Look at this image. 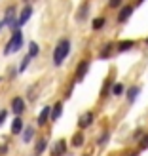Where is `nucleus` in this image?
Masks as SVG:
<instances>
[{"instance_id":"f3484780","label":"nucleus","mask_w":148,"mask_h":156,"mask_svg":"<svg viewBox=\"0 0 148 156\" xmlns=\"http://www.w3.org/2000/svg\"><path fill=\"white\" fill-rule=\"evenodd\" d=\"M61 112H63V103H55L51 107V120H57L61 116Z\"/></svg>"},{"instance_id":"0eeeda50","label":"nucleus","mask_w":148,"mask_h":156,"mask_svg":"<svg viewBox=\"0 0 148 156\" xmlns=\"http://www.w3.org/2000/svg\"><path fill=\"white\" fill-rule=\"evenodd\" d=\"M88 71H89V61H80V65H78V69H76V74H74L76 82L84 80V76L88 74Z\"/></svg>"},{"instance_id":"20e7f679","label":"nucleus","mask_w":148,"mask_h":156,"mask_svg":"<svg viewBox=\"0 0 148 156\" xmlns=\"http://www.w3.org/2000/svg\"><path fill=\"white\" fill-rule=\"evenodd\" d=\"M2 23H4V25H8V27H12L13 30L19 29L17 17H15V8H8V10H6V17L2 19Z\"/></svg>"},{"instance_id":"9b49d317","label":"nucleus","mask_w":148,"mask_h":156,"mask_svg":"<svg viewBox=\"0 0 148 156\" xmlns=\"http://www.w3.org/2000/svg\"><path fill=\"white\" fill-rule=\"evenodd\" d=\"M139 93H141V88H139V86H131V88L126 91L127 103H135V101H137V97H139Z\"/></svg>"},{"instance_id":"7c9ffc66","label":"nucleus","mask_w":148,"mask_h":156,"mask_svg":"<svg viewBox=\"0 0 148 156\" xmlns=\"http://www.w3.org/2000/svg\"><path fill=\"white\" fill-rule=\"evenodd\" d=\"M144 42H146V46H148V38H146V40H144Z\"/></svg>"},{"instance_id":"393cba45","label":"nucleus","mask_w":148,"mask_h":156,"mask_svg":"<svg viewBox=\"0 0 148 156\" xmlns=\"http://www.w3.org/2000/svg\"><path fill=\"white\" fill-rule=\"evenodd\" d=\"M29 61H30V55H27L25 59H23V61H21V67H19V73H23V71H25V69L29 67Z\"/></svg>"},{"instance_id":"dca6fc26","label":"nucleus","mask_w":148,"mask_h":156,"mask_svg":"<svg viewBox=\"0 0 148 156\" xmlns=\"http://www.w3.org/2000/svg\"><path fill=\"white\" fill-rule=\"evenodd\" d=\"M123 93H126L123 84H122V82H114V86H112V95H114V97H120V95H123Z\"/></svg>"},{"instance_id":"f03ea898","label":"nucleus","mask_w":148,"mask_h":156,"mask_svg":"<svg viewBox=\"0 0 148 156\" xmlns=\"http://www.w3.org/2000/svg\"><path fill=\"white\" fill-rule=\"evenodd\" d=\"M23 46V33L17 29V30H13V34H12V38L8 40V44H6V48H4V55H12V53H15V51H19V48Z\"/></svg>"},{"instance_id":"2f4dec72","label":"nucleus","mask_w":148,"mask_h":156,"mask_svg":"<svg viewBox=\"0 0 148 156\" xmlns=\"http://www.w3.org/2000/svg\"><path fill=\"white\" fill-rule=\"evenodd\" d=\"M84 156H88V154H84Z\"/></svg>"},{"instance_id":"7ed1b4c3","label":"nucleus","mask_w":148,"mask_h":156,"mask_svg":"<svg viewBox=\"0 0 148 156\" xmlns=\"http://www.w3.org/2000/svg\"><path fill=\"white\" fill-rule=\"evenodd\" d=\"M133 12H135V6H133V4L122 6L120 12H118V17H116V21H118V23H126V21H129V17L133 15Z\"/></svg>"},{"instance_id":"39448f33","label":"nucleus","mask_w":148,"mask_h":156,"mask_svg":"<svg viewBox=\"0 0 148 156\" xmlns=\"http://www.w3.org/2000/svg\"><path fill=\"white\" fill-rule=\"evenodd\" d=\"M93 120H95V114H93L91 111H88V112H84L80 118H78V126H80V129H85V128H89L93 124Z\"/></svg>"},{"instance_id":"a878e982","label":"nucleus","mask_w":148,"mask_h":156,"mask_svg":"<svg viewBox=\"0 0 148 156\" xmlns=\"http://www.w3.org/2000/svg\"><path fill=\"white\" fill-rule=\"evenodd\" d=\"M108 137H110V133H108V131H105V133L99 137V141H97V143H99V145H105V143L108 141Z\"/></svg>"},{"instance_id":"ddd939ff","label":"nucleus","mask_w":148,"mask_h":156,"mask_svg":"<svg viewBox=\"0 0 148 156\" xmlns=\"http://www.w3.org/2000/svg\"><path fill=\"white\" fill-rule=\"evenodd\" d=\"M88 13H89V4L84 2V4L80 6V10H78V13H76V19H78V21H84L85 17H88Z\"/></svg>"},{"instance_id":"6ab92c4d","label":"nucleus","mask_w":148,"mask_h":156,"mask_svg":"<svg viewBox=\"0 0 148 156\" xmlns=\"http://www.w3.org/2000/svg\"><path fill=\"white\" fill-rule=\"evenodd\" d=\"M105 25H106V17H95V19H93V23H91L93 30H101Z\"/></svg>"},{"instance_id":"cd10ccee","label":"nucleus","mask_w":148,"mask_h":156,"mask_svg":"<svg viewBox=\"0 0 148 156\" xmlns=\"http://www.w3.org/2000/svg\"><path fill=\"white\" fill-rule=\"evenodd\" d=\"M6 151H8V147H6V145H4V147H0V156H2Z\"/></svg>"},{"instance_id":"1a4fd4ad","label":"nucleus","mask_w":148,"mask_h":156,"mask_svg":"<svg viewBox=\"0 0 148 156\" xmlns=\"http://www.w3.org/2000/svg\"><path fill=\"white\" fill-rule=\"evenodd\" d=\"M65 152H67V143H65V139H59V141L53 145L51 154H53V156H63Z\"/></svg>"},{"instance_id":"f257e3e1","label":"nucleus","mask_w":148,"mask_h":156,"mask_svg":"<svg viewBox=\"0 0 148 156\" xmlns=\"http://www.w3.org/2000/svg\"><path fill=\"white\" fill-rule=\"evenodd\" d=\"M68 53H71V40L68 38H61L55 46V50H53V65L59 67L68 57Z\"/></svg>"},{"instance_id":"412c9836","label":"nucleus","mask_w":148,"mask_h":156,"mask_svg":"<svg viewBox=\"0 0 148 156\" xmlns=\"http://www.w3.org/2000/svg\"><path fill=\"white\" fill-rule=\"evenodd\" d=\"M84 133L82 131H78V133H74V137H72V145L74 147H80V145H84Z\"/></svg>"},{"instance_id":"5701e85b","label":"nucleus","mask_w":148,"mask_h":156,"mask_svg":"<svg viewBox=\"0 0 148 156\" xmlns=\"http://www.w3.org/2000/svg\"><path fill=\"white\" fill-rule=\"evenodd\" d=\"M33 135H34V128H27V129H25V133H23V141L29 143L30 139H33Z\"/></svg>"},{"instance_id":"6e6552de","label":"nucleus","mask_w":148,"mask_h":156,"mask_svg":"<svg viewBox=\"0 0 148 156\" xmlns=\"http://www.w3.org/2000/svg\"><path fill=\"white\" fill-rule=\"evenodd\" d=\"M30 15H33V8H30V6H25V8L21 10L19 17H17V25H19V27H23V25H25V23L30 19Z\"/></svg>"},{"instance_id":"9d476101","label":"nucleus","mask_w":148,"mask_h":156,"mask_svg":"<svg viewBox=\"0 0 148 156\" xmlns=\"http://www.w3.org/2000/svg\"><path fill=\"white\" fill-rule=\"evenodd\" d=\"M12 111H13L15 114H21L23 111H25V99L13 97V99H12Z\"/></svg>"},{"instance_id":"2eb2a0df","label":"nucleus","mask_w":148,"mask_h":156,"mask_svg":"<svg viewBox=\"0 0 148 156\" xmlns=\"http://www.w3.org/2000/svg\"><path fill=\"white\" fill-rule=\"evenodd\" d=\"M21 131H23V120L17 116V118L12 122V133H13V135H17V133H21Z\"/></svg>"},{"instance_id":"f8f14e48","label":"nucleus","mask_w":148,"mask_h":156,"mask_svg":"<svg viewBox=\"0 0 148 156\" xmlns=\"http://www.w3.org/2000/svg\"><path fill=\"white\" fill-rule=\"evenodd\" d=\"M50 116H51V107H44V108H42V112L38 114V126H44L46 120H48Z\"/></svg>"},{"instance_id":"423d86ee","label":"nucleus","mask_w":148,"mask_h":156,"mask_svg":"<svg viewBox=\"0 0 148 156\" xmlns=\"http://www.w3.org/2000/svg\"><path fill=\"white\" fill-rule=\"evenodd\" d=\"M137 46V40H120L118 44H116V51L118 53H123V51H129V50H133Z\"/></svg>"},{"instance_id":"c85d7f7f","label":"nucleus","mask_w":148,"mask_h":156,"mask_svg":"<svg viewBox=\"0 0 148 156\" xmlns=\"http://www.w3.org/2000/svg\"><path fill=\"white\" fill-rule=\"evenodd\" d=\"M144 2V0H137V4H143Z\"/></svg>"},{"instance_id":"4468645a","label":"nucleus","mask_w":148,"mask_h":156,"mask_svg":"<svg viewBox=\"0 0 148 156\" xmlns=\"http://www.w3.org/2000/svg\"><path fill=\"white\" fill-rule=\"evenodd\" d=\"M114 50H116V46H114V44H105V48L101 50L99 57H101V59H108V57L112 55V51H114Z\"/></svg>"},{"instance_id":"a211bd4d","label":"nucleus","mask_w":148,"mask_h":156,"mask_svg":"<svg viewBox=\"0 0 148 156\" xmlns=\"http://www.w3.org/2000/svg\"><path fill=\"white\" fill-rule=\"evenodd\" d=\"M46 147H48V141H46V139H38V143H36V147H34V154L40 156V154L46 151Z\"/></svg>"},{"instance_id":"b1692460","label":"nucleus","mask_w":148,"mask_h":156,"mask_svg":"<svg viewBox=\"0 0 148 156\" xmlns=\"http://www.w3.org/2000/svg\"><path fill=\"white\" fill-rule=\"evenodd\" d=\"M123 0H108V8L110 10H118V8H122Z\"/></svg>"},{"instance_id":"aec40b11","label":"nucleus","mask_w":148,"mask_h":156,"mask_svg":"<svg viewBox=\"0 0 148 156\" xmlns=\"http://www.w3.org/2000/svg\"><path fill=\"white\" fill-rule=\"evenodd\" d=\"M137 145H139V152H141V151H148V131L137 141Z\"/></svg>"},{"instance_id":"c756f323","label":"nucleus","mask_w":148,"mask_h":156,"mask_svg":"<svg viewBox=\"0 0 148 156\" xmlns=\"http://www.w3.org/2000/svg\"><path fill=\"white\" fill-rule=\"evenodd\" d=\"M2 27H4V23H2V21H0V29H2Z\"/></svg>"},{"instance_id":"bb28decb","label":"nucleus","mask_w":148,"mask_h":156,"mask_svg":"<svg viewBox=\"0 0 148 156\" xmlns=\"http://www.w3.org/2000/svg\"><path fill=\"white\" fill-rule=\"evenodd\" d=\"M6 118H8V112H6V111H0V126L6 122Z\"/></svg>"},{"instance_id":"4be33fe9","label":"nucleus","mask_w":148,"mask_h":156,"mask_svg":"<svg viewBox=\"0 0 148 156\" xmlns=\"http://www.w3.org/2000/svg\"><path fill=\"white\" fill-rule=\"evenodd\" d=\"M38 53H40L38 44H36V42H30V44H29V55H30V57H36Z\"/></svg>"}]
</instances>
